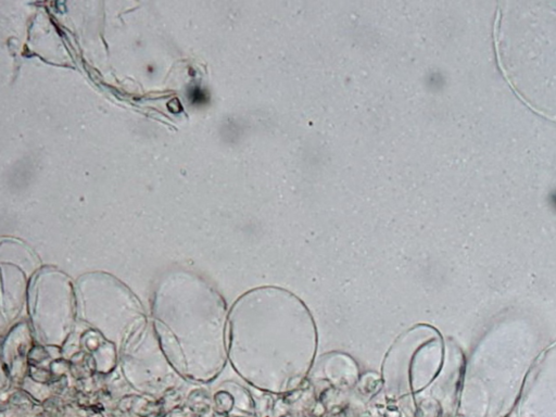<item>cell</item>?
<instances>
[{
	"instance_id": "1",
	"label": "cell",
	"mask_w": 556,
	"mask_h": 417,
	"mask_svg": "<svg viewBox=\"0 0 556 417\" xmlns=\"http://www.w3.org/2000/svg\"><path fill=\"white\" fill-rule=\"evenodd\" d=\"M503 76L531 110L556 123V4L508 1L494 21Z\"/></svg>"
},
{
	"instance_id": "2",
	"label": "cell",
	"mask_w": 556,
	"mask_h": 417,
	"mask_svg": "<svg viewBox=\"0 0 556 417\" xmlns=\"http://www.w3.org/2000/svg\"><path fill=\"white\" fill-rule=\"evenodd\" d=\"M192 99H193V101H195V102H200V103L203 102L204 101L203 92L197 88V90H195L192 93Z\"/></svg>"
}]
</instances>
